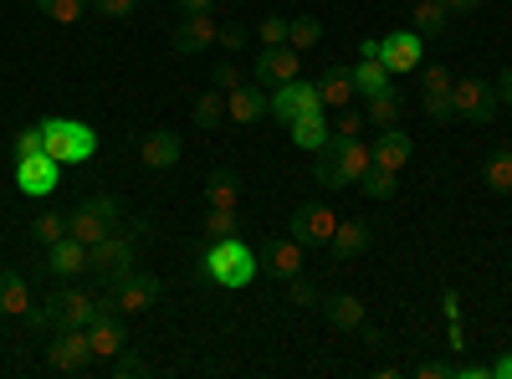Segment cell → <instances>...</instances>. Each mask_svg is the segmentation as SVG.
<instances>
[{"instance_id": "18", "label": "cell", "mask_w": 512, "mask_h": 379, "mask_svg": "<svg viewBox=\"0 0 512 379\" xmlns=\"http://www.w3.org/2000/svg\"><path fill=\"white\" fill-rule=\"evenodd\" d=\"M272 108H267V93L256 88V82H241L236 93H226V118L241 123V129H251V123H262Z\"/></svg>"}, {"instance_id": "49", "label": "cell", "mask_w": 512, "mask_h": 379, "mask_svg": "<svg viewBox=\"0 0 512 379\" xmlns=\"http://www.w3.org/2000/svg\"><path fill=\"white\" fill-rule=\"evenodd\" d=\"M441 6H446L451 16H472V11L482 6V0H441Z\"/></svg>"}, {"instance_id": "51", "label": "cell", "mask_w": 512, "mask_h": 379, "mask_svg": "<svg viewBox=\"0 0 512 379\" xmlns=\"http://www.w3.org/2000/svg\"><path fill=\"white\" fill-rule=\"evenodd\" d=\"M180 11L185 16H205V11H216V0H180Z\"/></svg>"}, {"instance_id": "5", "label": "cell", "mask_w": 512, "mask_h": 379, "mask_svg": "<svg viewBox=\"0 0 512 379\" xmlns=\"http://www.w3.org/2000/svg\"><path fill=\"white\" fill-rule=\"evenodd\" d=\"M497 108H502V98H497V88H492L487 77H461V82H451V113L472 118V123H492Z\"/></svg>"}, {"instance_id": "31", "label": "cell", "mask_w": 512, "mask_h": 379, "mask_svg": "<svg viewBox=\"0 0 512 379\" xmlns=\"http://www.w3.org/2000/svg\"><path fill=\"white\" fill-rule=\"evenodd\" d=\"M354 88H359V98H369V93H379V88H390V67H384L379 57H359Z\"/></svg>"}, {"instance_id": "7", "label": "cell", "mask_w": 512, "mask_h": 379, "mask_svg": "<svg viewBox=\"0 0 512 379\" xmlns=\"http://www.w3.org/2000/svg\"><path fill=\"white\" fill-rule=\"evenodd\" d=\"M47 359H52V369H57V374H77V369H88V364H93V339H88V328H62V333H52Z\"/></svg>"}, {"instance_id": "19", "label": "cell", "mask_w": 512, "mask_h": 379, "mask_svg": "<svg viewBox=\"0 0 512 379\" xmlns=\"http://www.w3.org/2000/svg\"><path fill=\"white\" fill-rule=\"evenodd\" d=\"M52 257H47V272L57 277H77V272H88L93 267V246H82L77 236H62L57 246H47Z\"/></svg>"}, {"instance_id": "8", "label": "cell", "mask_w": 512, "mask_h": 379, "mask_svg": "<svg viewBox=\"0 0 512 379\" xmlns=\"http://www.w3.org/2000/svg\"><path fill=\"white\" fill-rule=\"evenodd\" d=\"M113 303H118V313L128 318V313H144V308H154L159 303V277L154 272H123L118 282H113Z\"/></svg>"}, {"instance_id": "2", "label": "cell", "mask_w": 512, "mask_h": 379, "mask_svg": "<svg viewBox=\"0 0 512 379\" xmlns=\"http://www.w3.org/2000/svg\"><path fill=\"white\" fill-rule=\"evenodd\" d=\"M200 277H205V282H216V287L241 292V287L256 277V251H251L241 236L210 241V246H205V257H200Z\"/></svg>"}, {"instance_id": "50", "label": "cell", "mask_w": 512, "mask_h": 379, "mask_svg": "<svg viewBox=\"0 0 512 379\" xmlns=\"http://www.w3.org/2000/svg\"><path fill=\"white\" fill-rule=\"evenodd\" d=\"M487 374H492V379H512V354L492 359V364H487Z\"/></svg>"}, {"instance_id": "35", "label": "cell", "mask_w": 512, "mask_h": 379, "mask_svg": "<svg viewBox=\"0 0 512 379\" xmlns=\"http://www.w3.org/2000/svg\"><path fill=\"white\" fill-rule=\"evenodd\" d=\"M31 231H36L41 246H57V241L67 236V216H57V210H36V216H31Z\"/></svg>"}, {"instance_id": "3", "label": "cell", "mask_w": 512, "mask_h": 379, "mask_svg": "<svg viewBox=\"0 0 512 379\" xmlns=\"http://www.w3.org/2000/svg\"><path fill=\"white\" fill-rule=\"evenodd\" d=\"M41 139H47V154L57 164H88L98 154V134L82 118H47L41 123Z\"/></svg>"}, {"instance_id": "37", "label": "cell", "mask_w": 512, "mask_h": 379, "mask_svg": "<svg viewBox=\"0 0 512 379\" xmlns=\"http://www.w3.org/2000/svg\"><path fill=\"white\" fill-rule=\"evenodd\" d=\"M359 190H364L369 200H390V195L400 190V175H390V170H379V164H369V175L359 180Z\"/></svg>"}, {"instance_id": "28", "label": "cell", "mask_w": 512, "mask_h": 379, "mask_svg": "<svg viewBox=\"0 0 512 379\" xmlns=\"http://www.w3.org/2000/svg\"><path fill=\"white\" fill-rule=\"evenodd\" d=\"M205 205H221V210H241V180L231 170H216L205 180Z\"/></svg>"}, {"instance_id": "44", "label": "cell", "mask_w": 512, "mask_h": 379, "mask_svg": "<svg viewBox=\"0 0 512 379\" xmlns=\"http://www.w3.org/2000/svg\"><path fill=\"white\" fill-rule=\"evenodd\" d=\"M282 41H287V21L282 16H267L262 21V47H282Z\"/></svg>"}, {"instance_id": "17", "label": "cell", "mask_w": 512, "mask_h": 379, "mask_svg": "<svg viewBox=\"0 0 512 379\" xmlns=\"http://www.w3.org/2000/svg\"><path fill=\"white\" fill-rule=\"evenodd\" d=\"M328 251H333V262H359L369 251V221H359V216L338 221L333 236H328Z\"/></svg>"}, {"instance_id": "42", "label": "cell", "mask_w": 512, "mask_h": 379, "mask_svg": "<svg viewBox=\"0 0 512 379\" xmlns=\"http://www.w3.org/2000/svg\"><path fill=\"white\" fill-rule=\"evenodd\" d=\"M134 6H139V0H93V16H103V21H123V16H134Z\"/></svg>"}, {"instance_id": "40", "label": "cell", "mask_w": 512, "mask_h": 379, "mask_svg": "<svg viewBox=\"0 0 512 379\" xmlns=\"http://www.w3.org/2000/svg\"><path fill=\"white\" fill-rule=\"evenodd\" d=\"M144 369H149V364H144L139 354H123V349H118V354H113V364H108V374H113V379H139Z\"/></svg>"}, {"instance_id": "21", "label": "cell", "mask_w": 512, "mask_h": 379, "mask_svg": "<svg viewBox=\"0 0 512 379\" xmlns=\"http://www.w3.org/2000/svg\"><path fill=\"white\" fill-rule=\"evenodd\" d=\"M88 339H93V359H113L123 344H128V328H123V313H103L88 323Z\"/></svg>"}, {"instance_id": "11", "label": "cell", "mask_w": 512, "mask_h": 379, "mask_svg": "<svg viewBox=\"0 0 512 379\" xmlns=\"http://www.w3.org/2000/svg\"><path fill=\"white\" fill-rule=\"evenodd\" d=\"M292 77H303V52H292L287 41L256 57V88H282V82H292Z\"/></svg>"}, {"instance_id": "16", "label": "cell", "mask_w": 512, "mask_h": 379, "mask_svg": "<svg viewBox=\"0 0 512 379\" xmlns=\"http://www.w3.org/2000/svg\"><path fill=\"white\" fill-rule=\"evenodd\" d=\"M451 82L456 77L441 62L420 72V108H425V118H451Z\"/></svg>"}, {"instance_id": "26", "label": "cell", "mask_w": 512, "mask_h": 379, "mask_svg": "<svg viewBox=\"0 0 512 379\" xmlns=\"http://www.w3.org/2000/svg\"><path fill=\"white\" fill-rule=\"evenodd\" d=\"M57 308H62V328H88L93 323V292H52Z\"/></svg>"}, {"instance_id": "10", "label": "cell", "mask_w": 512, "mask_h": 379, "mask_svg": "<svg viewBox=\"0 0 512 379\" xmlns=\"http://www.w3.org/2000/svg\"><path fill=\"white\" fill-rule=\"evenodd\" d=\"M16 185L26 190V195H52L57 185H62V164L41 149V154H26V159H16Z\"/></svg>"}, {"instance_id": "4", "label": "cell", "mask_w": 512, "mask_h": 379, "mask_svg": "<svg viewBox=\"0 0 512 379\" xmlns=\"http://www.w3.org/2000/svg\"><path fill=\"white\" fill-rule=\"evenodd\" d=\"M118 216H123V210H118L113 195H93V200H82L72 216H67V236H77L82 246H98V241L113 231Z\"/></svg>"}, {"instance_id": "36", "label": "cell", "mask_w": 512, "mask_h": 379, "mask_svg": "<svg viewBox=\"0 0 512 379\" xmlns=\"http://www.w3.org/2000/svg\"><path fill=\"white\" fill-rule=\"evenodd\" d=\"M487 185H492L497 195H512V149H492V159H487Z\"/></svg>"}, {"instance_id": "46", "label": "cell", "mask_w": 512, "mask_h": 379, "mask_svg": "<svg viewBox=\"0 0 512 379\" xmlns=\"http://www.w3.org/2000/svg\"><path fill=\"white\" fill-rule=\"evenodd\" d=\"M415 379H456V364H415Z\"/></svg>"}, {"instance_id": "13", "label": "cell", "mask_w": 512, "mask_h": 379, "mask_svg": "<svg viewBox=\"0 0 512 379\" xmlns=\"http://www.w3.org/2000/svg\"><path fill=\"white\" fill-rule=\"evenodd\" d=\"M169 41H175L180 57H195V52H205V47H216V41H221V21L210 11L205 16H180V26H175Z\"/></svg>"}, {"instance_id": "15", "label": "cell", "mask_w": 512, "mask_h": 379, "mask_svg": "<svg viewBox=\"0 0 512 379\" xmlns=\"http://www.w3.org/2000/svg\"><path fill=\"white\" fill-rule=\"evenodd\" d=\"M369 149H374V164H379V170H390V175H400L405 164L415 159V139L400 129V123H395V129H379V139Z\"/></svg>"}, {"instance_id": "34", "label": "cell", "mask_w": 512, "mask_h": 379, "mask_svg": "<svg viewBox=\"0 0 512 379\" xmlns=\"http://www.w3.org/2000/svg\"><path fill=\"white\" fill-rule=\"evenodd\" d=\"M41 16H52L57 26H77L82 16H88V0H36Z\"/></svg>"}, {"instance_id": "32", "label": "cell", "mask_w": 512, "mask_h": 379, "mask_svg": "<svg viewBox=\"0 0 512 379\" xmlns=\"http://www.w3.org/2000/svg\"><path fill=\"white\" fill-rule=\"evenodd\" d=\"M190 118H195V129H216V123L226 118V93H216V88H210L205 98H195V108H190Z\"/></svg>"}, {"instance_id": "23", "label": "cell", "mask_w": 512, "mask_h": 379, "mask_svg": "<svg viewBox=\"0 0 512 379\" xmlns=\"http://www.w3.org/2000/svg\"><path fill=\"white\" fill-rule=\"evenodd\" d=\"M180 154H185V144H180L175 134H169V129H154V134L139 144V159L149 164V170H175Z\"/></svg>"}, {"instance_id": "9", "label": "cell", "mask_w": 512, "mask_h": 379, "mask_svg": "<svg viewBox=\"0 0 512 379\" xmlns=\"http://www.w3.org/2000/svg\"><path fill=\"white\" fill-rule=\"evenodd\" d=\"M93 272L118 282L123 272H134V236L128 231H108L98 246H93Z\"/></svg>"}, {"instance_id": "47", "label": "cell", "mask_w": 512, "mask_h": 379, "mask_svg": "<svg viewBox=\"0 0 512 379\" xmlns=\"http://www.w3.org/2000/svg\"><path fill=\"white\" fill-rule=\"evenodd\" d=\"M221 47H226V52H241V47H246V31H241V26H221Z\"/></svg>"}, {"instance_id": "12", "label": "cell", "mask_w": 512, "mask_h": 379, "mask_svg": "<svg viewBox=\"0 0 512 379\" xmlns=\"http://www.w3.org/2000/svg\"><path fill=\"white\" fill-rule=\"evenodd\" d=\"M333 226H338V216H333L328 205H297L292 221H287V236H297L303 246H328Z\"/></svg>"}, {"instance_id": "1", "label": "cell", "mask_w": 512, "mask_h": 379, "mask_svg": "<svg viewBox=\"0 0 512 379\" xmlns=\"http://www.w3.org/2000/svg\"><path fill=\"white\" fill-rule=\"evenodd\" d=\"M369 164H374V149L364 139H328L313 159V180L323 190H349L369 175Z\"/></svg>"}, {"instance_id": "25", "label": "cell", "mask_w": 512, "mask_h": 379, "mask_svg": "<svg viewBox=\"0 0 512 379\" xmlns=\"http://www.w3.org/2000/svg\"><path fill=\"white\" fill-rule=\"evenodd\" d=\"M0 313L6 318H26L31 313V287H26V277L21 272H0Z\"/></svg>"}, {"instance_id": "39", "label": "cell", "mask_w": 512, "mask_h": 379, "mask_svg": "<svg viewBox=\"0 0 512 379\" xmlns=\"http://www.w3.org/2000/svg\"><path fill=\"white\" fill-rule=\"evenodd\" d=\"M287 303H297V308H318L323 298H318V287L297 272V277H287Z\"/></svg>"}, {"instance_id": "33", "label": "cell", "mask_w": 512, "mask_h": 379, "mask_svg": "<svg viewBox=\"0 0 512 379\" xmlns=\"http://www.w3.org/2000/svg\"><path fill=\"white\" fill-rule=\"evenodd\" d=\"M451 21V11L441 6V0H415V31L420 36H441Z\"/></svg>"}, {"instance_id": "6", "label": "cell", "mask_w": 512, "mask_h": 379, "mask_svg": "<svg viewBox=\"0 0 512 379\" xmlns=\"http://www.w3.org/2000/svg\"><path fill=\"white\" fill-rule=\"evenodd\" d=\"M267 108H272V118L292 123L297 113H318V108H323V93H318V82L292 77V82H282V88L267 93Z\"/></svg>"}, {"instance_id": "20", "label": "cell", "mask_w": 512, "mask_h": 379, "mask_svg": "<svg viewBox=\"0 0 512 379\" xmlns=\"http://www.w3.org/2000/svg\"><path fill=\"white\" fill-rule=\"evenodd\" d=\"M303 241H297V236H282V241H267L262 246V262H267V272H277L282 282L287 277H297V272H303Z\"/></svg>"}, {"instance_id": "30", "label": "cell", "mask_w": 512, "mask_h": 379, "mask_svg": "<svg viewBox=\"0 0 512 379\" xmlns=\"http://www.w3.org/2000/svg\"><path fill=\"white\" fill-rule=\"evenodd\" d=\"M318 41H323L318 16H292V21H287V47H292V52H303V57H308Z\"/></svg>"}, {"instance_id": "41", "label": "cell", "mask_w": 512, "mask_h": 379, "mask_svg": "<svg viewBox=\"0 0 512 379\" xmlns=\"http://www.w3.org/2000/svg\"><path fill=\"white\" fill-rule=\"evenodd\" d=\"M364 113H354V108H338V123H333V139H359V129H364Z\"/></svg>"}, {"instance_id": "45", "label": "cell", "mask_w": 512, "mask_h": 379, "mask_svg": "<svg viewBox=\"0 0 512 379\" xmlns=\"http://www.w3.org/2000/svg\"><path fill=\"white\" fill-rule=\"evenodd\" d=\"M236 88H241V67L221 62V67H216V93H236Z\"/></svg>"}, {"instance_id": "52", "label": "cell", "mask_w": 512, "mask_h": 379, "mask_svg": "<svg viewBox=\"0 0 512 379\" xmlns=\"http://www.w3.org/2000/svg\"><path fill=\"white\" fill-rule=\"evenodd\" d=\"M441 303H446V318H451V323H461V298H456V292H446Z\"/></svg>"}, {"instance_id": "22", "label": "cell", "mask_w": 512, "mask_h": 379, "mask_svg": "<svg viewBox=\"0 0 512 379\" xmlns=\"http://www.w3.org/2000/svg\"><path fill=\"white\" fill-rule=\"evenodd\" d=\"M287 129H292V144L297 149H323L328 139H333V123H328V108H318V113H297L292 123H287Z\"/></svg>"}, {"instance_id": "27", "label": "cell", "mask_w": 512, "mask_h": 379, "mask_svg": "<svg viewBox=\"0 0 512 379\" xmlns=\"http://www.w3.org/2000/svg\"><path fill=\"white\" fill-rule=\"evenodd\" d=\"M400 93L395 88H379V93H369V108H364V118L374 123V129H395L400 123Z\"/></svg>"}, {"instance_id": "48", "label": "cell", "mask_w": 512, "mask_h": 379, "mask_svg": "<svg viewBox=\"0 0 512 379\" xmlns=\"http://www.w3.org/2000/svg\"><path fill=\"white\" fill-rule=\"evenodd\" d=\"M492 88H497V98H502V103L512 108V67H502V77L492 82Z\"/></svg>"}, {"instance_id": "29", "label": "cell", "mask_w": 512, "mask_h": 379, "mask_svg": "<svg viewBox=\"0 0 512 379\" xmlns=\"http://www.w3.org/2000/svg\"><path fill=\"white\" fill-rule=\"evenodd\" d=\"M323 313L333 328H364V303L354 292H338V298H323Z\"/></svg>"}, {"instance_id": "24", "label": "cell", "mask_w": 512, "mask_h": 379, "mask_svg": "<svg viewBox=\"0 0 512 379\" xmlns=\"http://www.w3.org/2000/svg\"><path fill=\"white\" fill-rule=\"evenodd\" d=\"M318 93H323V108H349V103L359 98L354 67H328V72L318 77Z\"/></svg>"}, {"instance_id": "38", "label": "cell", "mask_w": 512, "mask_h": 379, "mask_svg": "<svg viewBox=\"0 0 512 379\" xmlns=\"http://www.w3.org/2000/svg\"><path fill=\"white\" fill-rule=\"evenodd\" d=\"M241 231V210H221V205H210V216H205V236L210 241H221V236H236Z\"/></svg>"}, {"instance_id": "43", "label": "cell", "mask_w": 512, "mask_h": 379, "mask_svg": "<svg viewBox=\"0 0 512 379\" xmlns=\"http://www.w3.org/2000/svg\"><path fill=\"white\" fill-rule=\"evenodd\" d=\"M41 149H47L41 129H21V134H16V144H11V154H16V159H26V154H41Z\"/></svg>"}, {"instance_id": "14", "label": "cell", "mask_w": 512, "mask_h": 379, "mask_svg": "<svg viewBox=\"0 0 512 379\" xmlns=\"http://www.w3.org/2000/svg\"><path fill=\"white\" fill-rule=\"evenodd\" d=\"M420 41H425V36H420L415 26H410V31H390V36L379 41V62L390 67V77H395V72H415V67H420Z\"/></svg>"}]
</instances>
